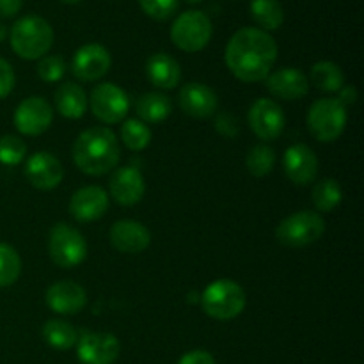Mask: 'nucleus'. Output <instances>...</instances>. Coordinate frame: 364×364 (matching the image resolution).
I'll return each mask as SVG.
<instances>
[{
    "label": "nucleus",
    "instance_id": "nucleus-16",
    "mask_svg": "<svg viewBox=\"0 0 364 364\" xmlns=\"http://www.w3.org/2000/svg\"><path fill=\"white\" fill-rule=\"evenodd\" d=\"M109 210V194L98 185L82 187L71 196L70 213L78 223H95Z\"/></svg>",
    "mask_w": 364,
    "mask_h": 364
},
{
    "label": "nucleus",
    "instance_id": "nucleus-3",
    "mask_svg": "<svg viewBox=\"0 0 364 364\" xmlns=\"http://www.w3.org/2000/svg\"><path fill=\"white\" fill-rule=\"evenodd\" d=\"M11 48L25 60H38L50 52L53 45V28L38 14H27L14 21L9 32Z\"/></svg>",
    "mask_w": 364,
    "mask_h": 364
},
{
    "label": "nucleus",
    "instance_id": "nucleus-29",
    "mask_svg": "<svg viewBox=\"0 0 364 364\" xmlns=\"http://www.w3.org/2000/svg\"><path fill=\"white\" fill-rule=\"evenodd\" d=\"M121 141L132 151H142L151 142V130L141 119H127L121 127Z\"/></svg>",
    "mask_w": 364,
    "mask_h": 364
},
{
    "label": "nucleus",
    "instance_id": "nucleus-33",
    "mask_svg": "<svg viewBox=\"0 0 364 364\" xmlns=\"http://www.w3.org/2000/svg\"><path fill=\"white\" fill-rule=\"evenodd\" d=\"M66 75V60L60 55H45L38 63V77L46 84L60 82Z\"/></svg>",
    "mask_w": 364,
    "mask_h": 364
},
{
    "label": "nucleus",
    "instance_id": "nucleus-4",
    "mask_svg": "<svg viewBox=\"0 0 364 364\" xmlns=\"http://www.w3.org/2000/svg\"><path fill=\"white\" fill-rule=\"evenodd\" d=\"M247 304L245 291L237 281L217 279L205 288L201 295V308L215 320H233Z\"/></svg>",
    "mask_w": 364,
    "mask_h": 364
},
{
    "label": "nucleus",
    "instance_id": "nucleus-20",
    "mask_svg": "<svg viewBox=\"0 0 364 364\" xmlns=\"http://www.w3.org/2000/svg\"><path fill=\"white\" fill-rule=\"evenodd\" d=\"M265 80L270 95L287 102L304 98L309 91L308 77L299 68H281L270 73Z\"/></svg>",
    "mask_w": 364,
    "mask_h": 364
},
{
    "label": "nucleus",
    "instance_id": "nucleus-37",
    "mask_svg": "<svg viewBox=\"0 0 364 364\" xmlns=\"http://www.w3.org/2000/svg\"><path fill=\"white\" fill-rule=\"evenodd\" d=\"M178 364H215V359L206 350H191L178 361Z\"/></svg>",
    "mask_w": 364,
    "mask_h": 364
},
{
    "label": "nucleus",
    "instance_id": "nucleus-10",
    "mask_svg": "<svg viewBox=\"0 0 364 364\" xmlns=\"http://www.w3.org/2000/svg\"><path fill=\"white\" fill-rule=\"evenodd\" d=\"M247 121L255 135L262 141H276L283 134L287 117L279 103L269 98L256 100L247 114Z\"/></svg>",
    "mask_w": 364,
    "mask_h": 364
},
{
    "label": "nucleus",
    "instance_id": "nucleus-2",
    "mask_svg": "<svg viewBox=\"0 0 364 364\" xmlns=\"http://www.w3.org/2000/svg\"><path fill=\"white\" fill-rule=\"evenodd\" d=\"M119 156V141L107 127L87 128L73 144L75 166L89 176H103L116 169Z\"/></svg>",
    "mask_w": 364,
    "mask_h": 364
},
{
    "label": "nucleus",
    "instance_id": "nucleus-32",
    "mask_svg": "<svg viewBox=\"0 0 364 364\" xmlns=\"http://www.w3.org/2000/svg\"><path fill=\"white\" fill-rule=\"evenodd\" d=\"M27 155V146L16 135L0 137V164L4 166H18Z\"/></svg>",
    "mask_w": 364,
    "mask_h": 364
},
{
    "label": "nucleus",
    "instance_id": "nucleus-41",
    "mask_svg": "<svg viewBox=\"0 0 364 364\" xmlns=\"http://www.w3.org/2000/svg\"><path fill=\"white\" fill-rule=\"evenodd\" d=\"M60 2L70 4V6H73V4H78V2H80V0H60Z\"/></svg>",
    "mask_w": 364,
    "mask_h": 364
},
{
    "label": "nucleus",
    "instance_id": "nucleus-7",
    "mask_svg": "<svg viewBox=\"0 0 364 364\" xmlns=\"http://www.w3.org/2000/svg\"><path fill=\"white\" fill-rule=\"evenodd\" d=\"M50 259L60 269H75L87 256V242L84 235L66 223H59L48 235Z\"/></svg>",
    "mask_w": 364,
    "mask_h": 364
},
{
    "label": "nucleus",
    "instance_id": "nucleus-13",
    "mask_svg": "<svg viewBox=\"0 0 364 364\" xmlns=\"http://www.w3.org/2000/svg\"><path fill=\"white\" fill-rule=\"evenodd\" d=\"M109 50L100 43H87L75 52L71 71L80 82H95L105 77L110 70Z\"/></svg>",
    "mask_w": 364,
    "mask_h": 364
},
{
    "label": "nucleus",
    "instance_id": "nucleus-6",
    "mask_svg": "<svg viewBox=\"0 0 364 364\" xmlns=\"http://www.w3.org/2000/svg\"><path fill=\"white\" fill-rule=\"evenodd\" d=\"M347 107L341 105L338 98H320L309 107L308 128L313 137L320 142H334L347 127Z\"/></svg>",
    "mask_w": 364,
    "mask_h": 364
},
{
    "label": "nucleus",
    "instance_id": "nucleus-5",
    "mask_svg": "<svg viewBox=\"0 0 364 364\" xmlns=\"http://www.w3.org/2000/svg\"><path fill=\"white\" fill-rule=\"evenodd\" d=\"M326 233V220L318 212L301 210L279 223L276 238L287 247H306L315 244Z\"/></svg>",
    "mask_w": 364,
    "mask_h": 364
},
{
    "label": "nucleus",
    "instance_id": "nucleus-28",
    "mask_svg": "<svg viewBox=\"0 0 364 364\" xmlns=\"http://www.w3.org/2000/svg\"><path fill=\"white\" fill-rule=\"evenodd\" d=\"M313 205L316 206L318 212H333L334 208H338L343 199V191H341L340 183L333 178H323L318 183L313 187L311 192Z\"/></svg>",
    "mask_w": 364,
    "mask_h": 364
},
{
    "label": "nucleus",
    "instance_id": "nucleus-35",
    "mask_svg": "<svg viewBox=\"0 0 364 364\" xmlns=\"http://www.w3.org/2000/svg\"><path fill=\"white\" fill-rule=\"evenodd\" d=\"M14 84H16V77H14L13 66L0 57V100L7 98L13 92Z\"/></svg>",
    "mask_w": 364,
    "mask_h": 364
},
{
    "label": "nucleus",
    "instance_id": "nucleus-9",
    "mask_svg": "<svg viewBox=\"0 0 364 364\" xmlns=\"http://www.w3.org/2000/svg\"><path fill=\"white\" fill-rule=\"evenodd\" d=\"M87 102L92 116L105 124L123 123L128 110H130L128 95L112 82H103V84L96 85L91 91Z\"/></svg>",
    "mask_w": 364,
    "mask_h": 364
},
{
    "label": "nucleus",
    "instance_id": "nucleus-17",
    "mask_svg": "<svg viewBox=\"0 0 364 364\" xmlns=\"http://www.w3.org/2000/svg\"><path fill=\"white\" fill-rule=\"evenodd\" d=\"M178 103L187 116L196 117V119H206L217 112L219 98L208 85L201 84V82H191L180 89Z\"/></svg>",
    "mask_w": 364,
    "mask_h": 364
},
{
    "label": "nucleus",
    "instance_id": "nucleus-36",
    "mask_svg": "<svg viewBox=\"0 0 364 364\" xmlns=\"http://www.w3.org/2000/svg\"><path fill=\"white\" fill-rule=\"evenodd\" d=\"M215 128L219 134L224 135V137H235V135L238 134V123L235 121V117L228 112H223L217 116Z\"/></svg>",
    "mask_w": 364,
    "mask_h": 364
},
{
    "label": "nucleus",
    "instance_id": "nucleus-40",
    "mask_svg": "<svg viewBox=\"0 0 364 364\" xmlns=\"http://www.w3.org/2000/svg\"><path fill=\"white\" fill-rule=\"evenodd\" d=\"M6 36H7V28H6V25H4L2 21H0V43H2L4 39H6Z\"/></svg>",
    "mask_w": 364,
    "mask_h": 364
},
{
    "label": "nucleus",
    "instance_id": "nucleus-39",
    "mask_svg": "<svg viewBox=\"0 0 364 364\" xmlns=\"http://www.w3.org/2000/svg\"><path fill=\"white\" fill-rule=\"evenodd\" d=\"M355 100H358V91H355L354 85H347V87L340 89V98H338V102H340L341 105H354Z\"/></svg>",
    "mask_w": 364,
    "mask_h": 364
},
{
    "label": "nucleus",
    "instance_id": "nucleus-31",
    "mask_svg": "<svg viewBox=\"0 0 364 364\" xmlns=\"http://www.w3.org/2000/svg\"><path fill=\"white\" fill-rule=\"evenodd\" d=\"M21 274V259L16 249L0 242V288H7L18 281Z\"/></svg>",
    "mask_w": 364,
    "mask_h": 364
},
{
    "label": "nucleus",
    "instance_id": "nucleus-25",
    "mask_svg": "<svg viewBox=\"0 0 364 364\" xmlns=\"http://www.w3.org/2000/svg\"><path fill=\"white\" fill-rule=\"evenodd\" d=\"M249 13L265 32L277 31L284 21V11L279 0H251Z\"/></svg>",
    "mask_w": 364,
    "mask_h": 364
},
{
    "label": "nucleus",
    "instance_id": "nucleus-21",
    "mask_svg": "<svg viewBox=\"0 0 364 364\" xmlns=\"http://www.w3.org/2000/svg\"><path fill=\"white\" fill-rule=\"evenodd\" d=\"M110 196L123 206H134L142 199L146 192L144 178L137 167H119L110 178Z\"/></svg>",
    "mask_w": 364,
    "mask_h": 364
},
{
    "label": "nucleus",
    "instance_id": "nucleus-22",
    "mask_svg": "<svg viewBox=\"0 0 364 364\" xmlns=\"http://www.w3.org/2000/svg\"><path fill=\"white\" fill-rule=\"evenodd\" d=\"M148 80L159 89H174L180 84L181 68L174 57L169 53H155L146 63Z\"/></svg>",
    "mask_w": 364,
    "mask_h": 364
},
{
    "label": "nucleus",
    "instance_id": "nucleus-19",
    "mask_svg": "<svg viewBox=\"0 0 364 364\" xmlns=\"http://www.w3.org/2000/svg\"><path fill=\"white\" fill-rule=\"evenodd\" d=\"M110 244L121 252L137 255V252L146 251L149 247V244H151V233L139 220H117L110 228Z\"/></svg>",
    "mask_w": 364,
    "mask_h": 364
},
{
    "label": "nucleus",
    "instance_id": "nucleus-27",
    "mask_svg": "<svg viewBox=\"0 0 364 364\" xmlns=\"http://www.w3.org/2000/svg\"><path fill=\"white\" fill-rule=\"evenodd\" d=\"M311 84H315L316 89L326 92H336L343 87L345 75L338 64L331 60H320L311 68Z\"/></svg>",
    "mask_w": 364,
    "mask_h": 364
},
{
    "label": "nucleus",
    "instance_id": "nucleus-1",
    "mask_svg": "<svg viewBox=\"0 0 364 364\" xmlns=\"http://www.w3.org/2000/svg\"><path fill=\"white\" fill-rule=\"evenodd\" d=\"M277 60V43L269 32L244 27L235 32L226 46V66L245 84L265 80Z\"/></svg>",
    "mask_w": 364,
    "mask_h": 364
},
{
    "label": "nucleus",
    "instance_id": "nucleus-38",
    "mask_svg": "<svg viewBox=\"0 0 364 364\" xmlns=\"http://www.w3.org/2000/svg\"><path fill=\"white\" fill-rule=\"evenodd\" d=\"M23 0H0V16L11 18L20 13Z\"/></svg>",
    "mask_w": 364,
    "mask_h": 364
},
{
    "label": "nucleus",
    "instance_id": "nucleus-30",
    "mask_svg": "<svg viewBox=\"0 0 364 364\" xmlns=\"http://www.w3.org/2000/svg\"><path fill=\"white\" fill-rule=\"evenodd\" d=\"M245 166H247V171L252 176H267V174L272 173L274 166H276V151L267 144L255 146V148L247 153Z\"/></svg>",
    "mask_w": 364,
    "mask_h": 364
},
{
    "label": "nucleus",
    "instance_id": "nucleus-14",
    "mask_svg": "<svg viewBox=\"0 0 364 364\" xmlns=\"http://www.w3.org/2000/svg\"><path fill=\"white\" fill-rule=\"evenodd\" d=\"M25 176L32 187L39 191H52L59 187L64 178L60 160L48 151H38L25 164Z\"/></svg>",
    "mask_w": 364,
    "mask_h": 364
},
{
    "label": "nucleus",
    "instance_id": "nucleus-26",
    "mask_svg": "<svg viewBox=\"0 0 364 364\" xmlns=\"http://www.w3.org/2000/svg\"><path fill=\"white\" fill-rule=\"evenodd\" d=\"M43 338H45L46 345L55 350H70L77 345L78 333L66 320L53 318L43 326Z\"/></svg>",
    "mask_w": 364,
    "mask_h": 364
},
{
    "label": "nucleus",
    "instance_id": "nucleus-12",
    "mask_svg": "<svg viewBox=\"0 0 364 364\" xmlns=\"http://www.w3.org/2000/svg\"><path fill=\"white\" fill-rule=\"evenodd\" d=\"M121 343L110 333H84L77 341V358L82 364H114Z\"/></svg>",
    "mask_w": 364,
    "mask_h": 364
},
{
    "label": "nucleus",
    "instance_id": "nucleus-8",
    "mask_svg": "<svg viewBox=\"0 0 364 364\" xmlns=\"http://www.w3.org/2000/svg\"><path fill=\"white\" fill-rule=\"evenodd\" d=\"M213 34L212 20L203 11H185L174 20L171 27V39L174 46L187 53L201 52Z\"/></svg>",
    "mask_w": 364,
    "mask_h": 364
},
{
    "label": "nucleus",
    "instance_id": "nucleus-11",
    "mask_svg": "<svg viewBox=\"0 0 364 364\" xmlns=\"http://www.w3.org/2000/svg\"><path fill=\"white\" fill-rule=\"evenodd\" d=\"M13 121L20 134L28 137L41 135L48 130L53 121L52 105L41 96H31L16 107Z\"/></svg>",
    "mask_w": 364,
    "mask_h": 364
},
{
    "label": "nucleus",
    "instance_id": "nucleus-24",
    "mask_svg": "<svg viewBox=\"0 0 364 364\" xmlns=\"http://www.w3.org/2000/svg\"><path fill=\"white\" fill-rule=\"evenodd\" d=\"M135 112L142 123H162L173 112V103L162 92H146L135 103Z\"/></svg>",
    "mask_w": 364,
    "mask_h": 364
},
{
    "label": "nucleus",
    "instance_id": "nucleus-15",
    "mask_svg": "<svg viewBox=\"0 0 364 364\" xmlns=\"http://www.w3.org/2000/svg\"><path fill=\"white\" fill-rule=\"evenodd\" d=\"M283 167L288 180L299 187L313 183L318 176V159L306 144H294L284 151Z\"/></svg>",
    "mask_w": 364,
    "mask_h": 364
},
{
    "label": "nucleus",
    "instance_id": "nucleus-34",
    "mask_svg": "<svg viewBox=\"0 0 364 364\" xmlns=\"http://www.w3.org/2000/svg\"><path fill=\"white\" fill-rule=\"evenodd\" d=\"M142 11L156 21L169 20L178 11L180 0H139Z\"/></svg>",
    "mask_w": 364,
    "mask_h": 364
},
{
    "label": "nucleus",
    "instance_id": "nucleus-23",
    "mask_svg": "<svg viewBox=\"0 0 364 364\" xmlns=\"http://www.w3.org/2000/svg\"><path fill=\"white\" fill-rule=\"evenodd\" d=\"M87 95L75 82H64L55 91L57 112L66 119H80L87 110Z\"/></svg>",
    "mask_w": 364,
    "mask_h": 364
},
{
    "label": "nucleus",
    "instance_id": "nucleus-42",
    "mask_svg": "<svg viewBox=\"0 0 364 364\" xmlns=\"http://www.w3.org/2000/svg\"><path fill=\"white\" fill-rule=\"evenodd\" d=\"M188 4H201V2H205V0H187Z\"/></svg>",
    "mask_w": 364,
    "mask_h": 364
},
{
    "label": "nucleus",
    "instance_id": "nucleus-18",
    "mask_svg": "<svg viewBox=\"0 0 364 364\" xmlns=\"http://www.w3.org/2000/svg\"><path fill=\"white\" fill-rule=\"evenodd\" d=\"M46 306L59 315H77L87 304V294L73 281H57L46 290Z\"/></svg>",
    "mask_w": 364,
    "mask_h": 364
}]
</instances>
